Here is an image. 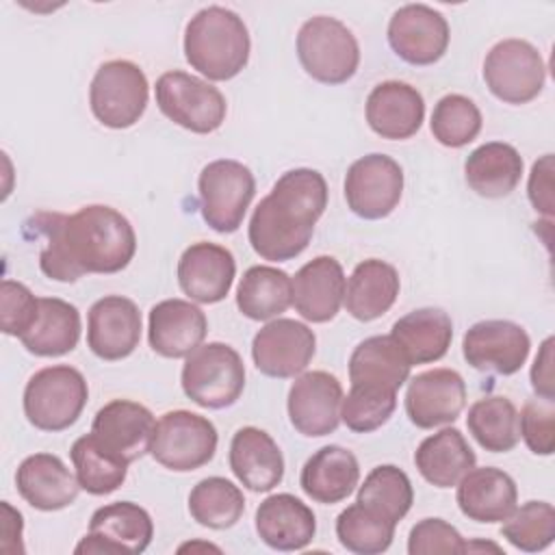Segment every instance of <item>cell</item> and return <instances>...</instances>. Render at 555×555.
I'll return each instance as SVG.
<instances>
[{
    "label": "cell",
    "instance_id": "2",
    "mask_svg": "<svg viewBox=\"0 0 555 555\" xmlns=\"http://www.w3.org/2000/svg\"><path fill=\"white\" fill-rule=\"evenodd\" d=\"M325 206L327 182L317 169L297 167L282 173L251 212V249L271 262L297 258L308 247Z\"/></svg>",
    "mask_w": 555,
    "mask_h": 555
},
{
    "label": "cell",
    "instance_id": "45",
    "mask_svg": "<svg viewBox=\"0 0 555 555\" xmlns=\"http://www.w3.org/2000/svg\"><path fill=\"white\" fill-rule=\"evenodd\" d=\"M518 434L535 455H551L555 449V399H529L518 414Z\"/></svg>",
    "mask_w": 555,
    "mask_h": 555
},
{
    "label": "cell",
    "instance_id": "47",
    "mask_svg": "<svg viewBox=\"0 0 555 555\" xmlns=\"http://www.w3.org/2000/svg\"><path fill=\"white\" fill-rule=\"evenodd\" d=\"M410 555H436V553H466V542L460 531L442 518H423L410 529L408 535Z\"/></svg>",
    "mask_w": 555,
    "mask_h": 555
},
{
    "label": "cell",
    "instance_id": "46",
    "mask_svg": "<svg viewBox=\"0 0 555 555\" xmlns=\"http://www.w3.org/2000/svg\"><path fill=\"white\" fill-rule=\"evenodd\" d=\"M39 312V297L15 280H4L0 286V325L7 336H22L30 330Z\"/></svg>",
    "mask_w": 555,
    "mask_h": 555
},
{
    "label": "cell",
    "instance_id": "37",
    "mask_svg": "<svg viewBox=\"0 0 555 555\" xmlns=\"http://www.w3.org/2000/svg\"><path fill=\"white\" fill-rule=\"evenodd\" d=\"M466 427L477 444L490 453H507L518 440V410L507 397L490 395L468 408Z\"/></svg>",
    "mask_w": 555,
    "mask_h": 555
},
{
    "label": "cell",
    "instance_id": "20",
    "mask_svg": "<svg viewBox=\"0 0 555 555\" xmlns=\"http://www.w3.org/2000/svg\"><path fill=\"white\" fill-rule=\"evenodd\" d=\"M466 405L464 377L453 369L423 371L405 390V414L421 429L453 423Z\"/></svg>",
    "mask_w": 555,
    "mask_h": 555
},
{
    "label": "cell",
    "instance_id": "19",
    "mask_svg": "<svg viewBox=\"0 0 555 555\" xmlns=\"http://www.w3.org/2000/svg\"><path fill=\"white\" fill-rule=\"evenodd\" d=\"M141 330L137 304L121 295H106L89 308L87 347L100 360H124L139 347Z\"/></svg>",
    "mask_w": 555,
    "mask_h": 555
},
{
    "label": "cell",
    "instance_id": "10",
    "mask_svg": "<svg viewBox=\"0 0 555 555\" xmlns=\"http://www.w3.org/2000/svg\"><path fill=\"white\" fill-rule=\"evenodd\" d=\"M217 442V427L210 418L189 410H171L156 421L150 453L173 473H191L215 457Z\"/></svg>",
    "mask_w": 555,
    "mask_h": 555
},
{
    "label": "cell",
    "instance_id": "24",
    "mask_svg": "<svg viewBox=\"0 0 555 555\" xmlns=\"http://www.w3.org/2000/svg\"><path fill=\"white\" fill-rule=\"evenodd\" d=\"M15 486L20 496L39 512L65 509L82 490L78 477L52 453H33L24 457L15 473Z\"/></svg>",
    "mask_w": 555,
    "mask_h": 555
},
{
    "label": "cell",
    "instance_id": "18",
    "mask_svg": "<svg viewBox=\"0 0 555 555\" xmlns=\"http://www.w3.org/2000/svg\"><path fill=\"white\" fill-rule=\"evenodd\" d=\"M156 431L154 414L130 399H113L102 405L91 423L93 438L128 464L152 449Z\"/></svg>",
    "mask_w": 555,
    "mask_h": 555
},
{
    "label": "cell",
    "instance_id": "12",
    "mask_svg": "<svg viewBox=\"0 0 555 555\" xmlns=\"http://www.w3.org/2000/svg\"><path fill=\"white\" fill-rule=\"evenodd\" d=\"M154 538L147 509L132 501H115L93 512L87 535L76 544V555H139Z\"/></svg>",
    "mask_w": 555,
    "mask_h": 555
},
{
    "label": "cell",
    "instance_id": "21",
    "mask_svg": "<svg viewBox=\"0 0 555 555\" xmlns=\"http://www.w3.org/2000/svg\"><path fill=\"white\" fill-rule=\"evenodd\" d=\"M234 275L236 260L232 251L217 243H193L178 260V284L182 293L197 304H217L225 299Z\"/></svg>",
    "mask_w": 555,
    "mask_h": 555
},
{
    "label": "cell",
    "instance_id": "23",
    "mask_svg": "<svg viewBox=\"0 0 555 555\" xmlns=\"http://www.w3.org/2000/svg\"><path fill=\"white\" fill-rule=\"evenodd\" d=\"M369 128L390 141L414 137L425 119V100L421 91L401 80H386L371 89L364 106Z\"/></svg>",
    "mask_w": 555,
    "mask_h": 555
},
{
    "label": "cell",
    "instance_id": "28",
    "mask_svg": "<svg viewBox=\"0 0 555 555\" xmlns=\"http://www.w3.org/2000/svg\"><path fill=\"white\" fill-rule=\"evenodd\" d=\"M228 462L234 477L251 492H269L284 477V455L278 442L251 425L232 436Z\"/></svg>",
    "mask_w": 555,
    "mask_h": 555
},
{
    "label": "cell",
    "instance_id": "36",
    "mask_svg": "<svg viewBox=\"0 0 555 555\" xmlns=\"http://www.w3.org/2000/svg\"><path fill=\"white\" fill-rule=\"evenodd\" d=\"M293 304V280L269 264L249 267L236 286V306L251 321H269Z\"/></svg>",
    "mask_w": 555,
    "mask_h": 555
},
{
    "label": "cell",
    "instance_id": "27",
    "mask_svg": "<svg viewBox=\"0 0 555 555\" xmlns=\"http://www.w3.org/2000/svg\"><path fill=\"white\" fill-rule=\"evenodd\" d=\"M256 533L273 551H304L317 533V518L301 499L280 492L258 505Z\"/></svg>",
    "mask_w": 555,
    "mask_h": 555
},
{
    "label": "cell",
    "instance_id": "31",
    "mask_svg": "<svg viewBox=\"0 0 555 555\" xmlns=\"http://www.w3.org/2000/svg\"><path fill=\"white\" fill-rule=\"evenodd\" d=\"M399 273L392 264L379 258H369L356 264L345 288L347 312L362 323L386 314L399 297Z\"/></svg>",
    "mask_w": 555,
    "mask_h": 555
},
{
    "label": "cell",
    "instance_id": "34",
    "mask_svg": "<svg viewBox=\"0 0 555 555\" xmlns=\"http://www.w3.org/2000/svg\"><path fill=\"white\" fill-rule=\"evenodd\" d=\"M466 184L481 197H507L520 182L522 156L503 141H488L475 147L464 163Z\"/></svg>",
    "mask_w": 555,
    "mask_h": 555
},
{
    "label": "cell",
    "instance_id": "43",
    "mask_svg": "<svg viewBox=\"0 0 555 555\" xmlns=\"http://www.w3.org/2000/svg\"><path fill=\"white\" fill-rule=\"evenodd\" d=\"M501 535L518 551L538 553L555 540V507L546 501H527L503 520Z\"/></svg>",
    "mask_w": 555,
    "mask_h": 555
},
{
    "label": "cell",
    "instance_id": "1",
    "mask_svg": "<svg viewBox=\"0 0 555 555\" xmlns=\"http://www.w3.org/2000/svg\"><path fill=\"white\" fill-rule=\"evenodd\" d=\"M33 223L46 236L39 267L56 282H76L87 273H117L137 251L132 223L104 204H89L72 215L37 212Z\"/></svg>",
    "mask_w": 555,
    "mask_h": 555
},
{
    "label": "cell",
    "instance_id": "22",
    "mask_svg": "<svg viewBox=\"0 0 555 555\" xmlns=\"http://www.w3.org/2000/svg\"><path fill=\"white\" fill-rule=\"evenodd\" d=\"M208 321L202 308L186 299H163L147 317V340L163 358H186L206 338Z\"/></svg>",
    "mask_w": 555,
    "mask_h": 555
},
{
    "label": "cell",
    "instance_id": "15",
    "mask_svg": "<svg viewBox=\"0 0 555 555\" xmlns=\"http://www.w3.org/2000/svg\"><path fill=\"white\" fill-rule=\"evenodd\" d=\"M317 351L314 332L295 319H273L262 325L251 340L256 369L275 379L301 375Z\"/></svg>",
    "mask_w": 555,
    "mask_h": 555
},
{
    "label": "cell",
    "instance_id": "33",
    "mask_svg": "<svg viewBox=\"0 0 555 555\" xmlns=\"http://www.w3.org/2000/svg\"><path fill=\"white\" fill-rule=\"evenodd\" d=\"M390 336L403 349L412 366L429 364L449 351L453 323L440 308H416L392 323Z\"/></svg>",
    "mask_w": 555,
    "mask_h": 555
},
{
    "label": "cell",
    "instance_id": "8",
    "mask_svg": "<svg viewBox=\"0 0 555 555\" xmlns=\"http://www.w3.org/2000/svg\"><path fill=\"white\" fill-rule=\"evenodd\" d=\"M197 191L202 219L215 232L230 234L236 232L245 219L256 195V180L247 165L232 158H219L202 169Z\"/></svg>",
    "mask_w": 555,
    "mask_h": 555
},
{
    "label": "cell",
    "instance_id": "51",
    "mask_svg": "<svg viewBox=\"0 0 555 555\" xmlns=\"http://www.w3.org/2000/svg\"><path fill=\"white\" fill-rule=\"evenodd\" d=\"M195 546H197V544H184V546H180L178 551H180V553H182V551H189V548L193 551ZM199 546H202V548H208V551H219V548H217V546H212V544H199Z\"/></svg>",
    "mask_w": 555,
    "mask_h": 555
},
{
    "label": "cell",
    "instance_id": "35",
    "mask_svg": "<svg viewBox=\"0 0 555 555\" xmlns=\"http://www.w3.org/2000/svg\"><path fill=\"white\" fill-rule=\"evenodd\" d=\"M80 330V312L74 304L59 297H39L37 319L20 340L39 358H56L76 349Z\"/></svg>",
    "mask_w": 555,
    "mask_h": 555
},
{
    "label": "cell",
    "instance_id": "3",
    "mask_svg": "<svg viewBox=\"0 0 555 555\" xmlns=\"http://www.w3.org/2000/svg\"><path fill=\"white\" fill-rule=\"evenodd\" d=\"M249 33L234 11L225 7L199 9L184 28V59L208 80H230L249 61Z\"/></svg>",
    "mask_w": 555,
    "mask_h": 555
},
{
    "label": "cell",
    "instance_id": "30",
    "mask_svg": "<svg viewBox=\"0 0 555 555\" xmlns=\"http://www.w3.org/2000/svg\"><path fill=\"white\" fill-rule=\"evenodd\" d=\"M360 481L358 457L338 444H327L314 451L301 473L299 486L308 499L321 505H334L345 501Z\"/></svg>",
    "mask_w": 555,
    "mask_h": 555
},
{
    "label": "cell",
    "instance_id": "50",
    "mask_svg": "<svg viewBox=\"0 0 555 555\" xmlns=\"http://www.w3.org/2000/svg\"><path fill=\"white\" fill-rule=\"evenodd\" d=\"M22 529H24L22 514L9 501H2V542H0L2 553H13V555L24 553Z\"/></svg>",
    "mask_w": 555,
    "mask_h": 555
},
{
    "label": "cell",
    "instance_id": "25",
    "mask_svg": "<svg viewBox=\"0 0 555 555\" xmlns=\"http://www.w3.org/2000/svg\"><path fill=\"white\" fill-rule=\"evenodd\" d=\"M410 360L397 340L388 336H371L358 343L349 358L351 388L397 395V390L410 379Z\"/></svg>",
    "mask_w": 555,
    "mask_h": 555
},
{
    "label": "cell",
    "instance_id": "41",
    "mask_svg": "<svg viewBox=\"0 0 555 555\" xmlns=\"http://www.w3.org/2000/svg\"><path fill=\"white\" fill-rule=\"evenodd\" d=\"M395 522L371 512L362 503H351L336 518V538L340 546L356 555H377L388 551L395 538Z\"/></svg>",
    "mask_w": 555,
    "mask_h": 555
},
{
    "label": "cell",
    "instance_id": "14",
    "mask_svg": "<svg viewBox=\"0 0 555 555\" xmlns=\"http://www.w3.org/2000/svg\"><path fill=\"white\" fill-rule=\"evenodd\" d=\"M531 338L522 325L507 319H486L470 325L462 338L464 360L483 373L514 375L529 358Z\"/></svg>",
    "mask_w": 555,
    "mask_h": 555
},
{
    "label": "cell",
    "instance_id": "29",
    "mask_svg": "<svg viewBox=\"0 0 555 555\" xmlns=\"http://www.w3.org/2000/svg\"><path fill=\"white\" fill-rule=\"evenodd\" d=\"M455 501L460 512L475 522H503L518 501L516 481L501 468H470L460 481Z\"/></svg>",
    "mask_w": 555,
    "mask_h": 555
},
{
    "label": "cell",
    "instance_id": "39",
    "mask_svg": "<svg viewBox=\"0 0 555 555\" xmlns=\"http://www.w3.org/2000/svg\"><path fill=\"white\" fill-rule=\"evenodd\" d=\"M245 512V496L238 486L225 477H206L189 494L191 518L208 529L234 527Z\"/></svg>",
    "mask_w": 555,
    "mask_h": 555
},
{
    "label": "cell",
    "instance_id": "6",
    "mask_svg": "<svg viewBox=\"0 0 555 555\" xmlns=\"http://www.w3.org/2000/svg\"><path fill=\"white\" fill-rule=\"evenodd\" d=\"M184 395L206 410L230 408L245 388V364L238 351L225 343L199 345L182 366Z\"/></svg>",
    "mask_w": 555,
    "mask_h": 555
},
{
    "label": "cell",
    "instance_id": "40",
    "mask_svg": "<svg viewBox=\"0 0 555 555\" xmlns=\"http://www.w3.org/2000/svg\"><path fill=\"white\" fill-rule=\"evenodd\" d=\"M356 501L397 525L414 503V488L399 466L379 464L364 477Z\"/></svg>",
    "mask_w": 555,
    "mask_h": 555
},
{
    "label": "cell",
    "instance_id": "5",
    "mask_svg": "<svg viewBox=\"0 0 555 555\" xmlns=\"http://www.w3.org/2000/svg\"><path fill=\"white\" fill-rule=\"evenodd\" d=\"M297 59L317 82L343 85L358 72L360 46L340 20L314 15L297 33Z\"/></svg>",
    "mask_w": 555,
    "mask_h": 555
},
{
    "label": "cell",
    "instance_id": "9",
    "mask_svg": "<svg viewBox=\"0 0 555 555\" xmlns=\"http://www.w3.org/2000/svg\"><path fill=\"white\" fill-rule=\"evenodd\" d=\"M160 113L184 130L210 134L225 121L228 104L223 93L193 74L173 69L165 72L154 87Z\"/></svg>",
    "mask_w": 555,
    "mask_h": 555
},
{
    "label": "cell",
    "instance_id": "11",
    "mask_svg": "<svg viewBox=\"0 0 555 555\" xmlns=\"http://www.w3.org/2000/svg\"><path fill=\"white\" fill-rule=\"evenodd\" d=\"M483 80L496 100L527 104L540 95L546 80V65L533 43L503 39L483 59Z\"/></svg>",
    "mask_w": 555,
    "mask_h": 555
},
{
    "label": "cell",
    "instance_id": "49",
    "mask_svg": "<svg viewBox=\"0 0 555 555\" xmlns=\"http://www.w3.org/2000/svg\"><path fill=\"white\" fill-rule=\"evenodd\" d=\"M553 336H548L533 360L531 366V386L533 392L542 399H555V375H553Z\"/></svg>",
    "mask_w": 555,
    "mask_h": 555
},
{
    "label": "cell",
    "instance_id": "13",
    "mask_svg": "<svg viewBox=\"0 0 555 555\" xmlns=\"http://www.w3.org/2000/svg\"><path fill=\"white\" fill-rule=\"evenodd\" d=\"M403 195V169L386 154H366L351 163L345 176L349 210L366 221L388 217Z\"/></svg>",
    "mask_w": 555,
    "mask_h": 555
},
{
    "label": "cell",
    "instance_id": "48",
    "mask_svg": "<svg viewBox=\"0 0 555 555\" xmlns=\"http://www.w3.org/2000/svg\"><path fill=\"white\" fill-rule=\"evenodd\" d=\"M527 195L531 206L542 212L546 219L553 217V154H544L540 160L533 163L527 184Z\"/></svg>",
    "mask_w": 555,
    "mask_h": 555
},
{
    "label": "cell",
    "instance_id": "17",
    "mask_svg": "<svg viewBox=\"0 0 555 555\" xmlns=\"http://www.w3.org/2000/svg\"><path fill=\"white\" fill-rule=\"evenodd\" d=\"M343 386L327 371H308L295 377L286 410L291 425L306 438H321L336 431L340 423Z\"/></svg>",
    "mask_w": 555,
    "mask_h": 555
},
{
    "label": "cell",
    "instance_id": "44",
    "mask_svg": "<svg viewBox=\"0 0 555 555\" xmlns=\"http://www.w3.org/2000/svg\"><path fill=\"white\" fill-rule=\"evenodd\" d=\"M397 408V395L366 392L349 388L340 403V421L356 434H369L379 429L392 416Z\"/></svg>",
    "mask_w": 555,
    "mask_h": 555
},
{
    "label": "cell",
    "instance_id": "4",
    "mask_svg": "<svg viewBox=\"0 0 555 555\" xmlns=\"http://www.w3.org/2000/svg\"><path fill=\"white\" fill-rule=\"evenodd\" d=\"M87 399L85 375L69 364H52L26 382L24 414L35 429L63 431L78 421Z\"/></svg>",
    "mask_w": 555,
    "mask_h": 555
},
{
    "label": "cell",
    "instance_id": "26",
    "mask_svg": "<svg viewBox=\"0 0 555 555\" xmlns=\"http://www.w3.org/2000/svg\"><path fill=\"white\" fill-rule=\"evenodd\" d=\"M345 271L334 256H317L293 278V306L310 323L332 321L345 301Z\"/></svg>",
    "mask_w": 555,
    "mask_h": 555
},
{
    "label": "cell",
    "instance_id": "32",
    "mask_svg": "<svg viewBox=\"0 0 555 555\" xmlns=\"http://www.w3.org/2000/svg\"><path fill=\"white\" fill-rule=\"evenodd\" d=\"M414 464L427 483L453 488L477 464V455L460 429L444 427L418 444Z\"/></svg>",
    "mask_w": 555,
    "mask_h": 555
},
{
    "label": "cell",
    "instance_id": "7",
    "mask_svg": "<svg viewBox=\"0 0 555 555\" xmlns=\"http://www.w3.org/2000/svg\"><path fill=\"white\" fill-rule=\"evenodd\" d=\"M150 85L143 69L126 59L102 63L89 85V106L93 117L113 130L134 126L145 113Z\"/></svg>",
    "mask_w": 555,
    "mask_h": 555
},
{
    "label": "cell",
    "instance_id": "42",
    "mask_svg": "<svg viewBox=\"0 0 555 555\" xmlns=\"http://www.w3.org/2000/svg\"><path fill=\"white\" fill-rule=\"evenodd\" d=\"M481 111L477 104L460 93L440 98L431 111V134L444 147H464L481 132Z\"/></svg>",
    "mask_w": 555,
    "mask_h": 555
},
{
    "label": "cell",
    "instance_id": "38",
    "mask_svg": "<svg viewBox=\"0 0 555 555\" xmlns=\"http://www.w3.org/2000/svg\"><path fill=\"white\" fill-rule=\"evenodd\" d=\"M78 483L93 496H104L121 488L128 475V462L106 451L93 434L80 436L69 449Z\"/></svg>",
    "mask_w": 555,
    "mask_h": 555
},
{
    "label": "cell",
    "instance_id": "16",
    "mask_svg": "<svg viewBox=\"0 0 555 555\" xmlns=\"http://www.w3.org/2000/svg\"><path fill=\"white\" fill-rule=\"evenodd\" d=\"M447 17L427 4H403L388 22V43L392 52L410 65H431L449 48Z\"/></svg>",
    "mask_w": 555,
    "mask_h": 555
}]
</instances>
